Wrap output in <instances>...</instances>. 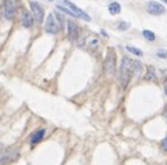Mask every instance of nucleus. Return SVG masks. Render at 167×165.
Returning a JSON list of instances; mask_svg holds the SVG:
<instances>
[{
    "label": "nucleus",
    "mask_w": 167,
    "mask_h": 165,
    "mask_svg": "<svg viewBox=\"0 0 167 165\" xmlns=\"http://www.w3.org/2000/svg\"><path fill=\"white\" fill-rule=\"evenodd\" d=\"M128 28H130V24H128V22H121V24L118 25V29H120V31H125V29H128Z\"/></svg>",
    "instance_id": "412c9836"
},
{
    "label": "nucleus",
    "mask_w": 167,
    "mask_h": 165,
    "mask_svg": "<svg viewBox=\"0 0 167 165\" xmlns=\"http://www.w3.org/2000/svg\"><path fill=\"white\" fill-rule=\"evenodd\" d=\"M45 129H39L38 132H35V133L32 135V137H31V143H32V146L33 144H38L39 142H41L42 139H43V136H45Z\"/></svg>",
    "instance_id": "9b49d317"
},
{
    "label": "nucleus",
    "mask_w": 167,
    "mask_h": 165,
    "mask_svg": "<svg viewBox=\"0 0 167 165\" xmlns=\"http://www.w3.org/2000/svg\"><path fill=\"white\" fill-rule=\"evenodd\" d=\"M116 74V53L113 49H107V56L105 60V75L106 76H114Z\"/></svg>",
    "instance_id": "f03ea898"
},
{
    "label": "nucleus",
    "mask_w": 167,
    "mask_h": 165,
    "mask_svg": "<svg viewBox=\"0 0 167 165\" xmlns=\"http://www.w3.org/2000/svg\"><path fill=\"white\" fill-rule=\"evenodd\" d=\"M142 70V64L139 61H134V71H135V74H139Z\"/></svg>",
    "instance_id": "a211bd4d"
},
{
    "label": "nucleus",
    "mask_w": 167,
    "mask_h": 165,
    "mask_svg": "<svg viewBox=\"0 0 167 165\" xmlns=\"http://www.w3.org/2000/svg\"><path fill=\"white\" fill-rule=\"evenodd\" d=\"M21 24L25 28H31L33 24V17L31 15V13L25 9H22V13H21Z\"/></svg>",
    "instance_id": "9d476101"
},
{
    "label": "nucleus",
    "mask_w": 167,
    "mask_h": 165,
    "mask_svg": "<svg viewBox=\"0 0 167 165\" xmlns=\"http://www.w3.org/2000/svg\"><path fill=\"white\" fill-rule=\"evenodd\" d=\"M64 6H66L68 10H71V13L75 15V17L82 18V20H85V21H92L91 15H88L82 9H79L78 6H75L74 3H71V2H70V0H64Z\"/></svg>",
    "instance_id": "7ed1b4c3"
},
{
    "label": "nucleus",
    "mask_w": 167,
    "mask_h": 165,
    "mask_svg": "<svg viewBox=\"0 0 167 165\" xmlns=\"http://www.w3.org/2000/svg\"><path fill=\"white\" fill-rule=\"evenodd\" d=\"M146 10L149 14H153V15H161L166 13V9L164 6H161L160 3L157 2H148L146 3Z\"/></svg>",
    "instance_id": "423d86ee"
},
{
    "label": "nucleus",
    "mask_w": 167,
    "mask_h": 165,
    "mask_svg": "<svg viewBox=\"0 0 167 165\" xmlns=\"http://www.w3.org/2000/svg\"><path fill=\"white\" fill-rule=\"evenodd\" d=\"M56 9H57V10H61V11H63V13H66V14H68V15H72V17H75V15L71 13V10H68V9H67V7H66V9H64L63 6H56Z\"/></svg>",
    "instance_id": "6ab92c4d"
},
{
    "label": "nucleus",
    "mask_w": 167,
    "mask_h": 165,
    "mask_svg": "<svg viewBox=\"0 0 167 165\" xmlns=\"http://www.w3.org/2000/svg\"><path fill=\"white\" fill-rule=\"evenodd\" d=\"M127 50L130 51V53H132V54H135V56H138V57L143 56V53H142V50H139V49H136V47H132V46H128V47H127Z\"/></svg>",
    "instance_id": "f3484780"
},
{
    "label": "nucleus",
    "mask_w": 167,
    "mask_h": 165,
    "mask_svg": "<svg viewBox=\"0 0 167 165\" xmlns=\"http://www.w3.org/2000/svg\"><path fill=\"white\" fill-rule=\"evenodd\" d=\"M157 54L160 58H167V50H163V49H160V50H157Z\"/></svg>",
    "instance_id": "aec40b11"
},
{
    "label": "nucleus",
    "mask_w": 167,
    "mask_h": 165,
    "mask_svg": "<svg viewBox=\"0 0 167 165\" xmlns=\"http://www.w3.org/2000/svg\"><path fill=\"white\" fill-rule=\"evenodd\" d=\"M45 29H46L47 34L50 35H56L58 32V25L56 22V17L53 13H50L46 18V22H45Z\"/></svg>",
    "instance_id": "39448f33"
},
{
    "label": "nucleus",
    "mask_w": 167,
    "mask_h": 165,
    "mask_svg": "<svg viewBox=\"0 0 167 165\" xmlns=\"http://www.w3.org/2000/svg\"><path fill=\"white\" fill-rule=\"evenodd\" d=\"M142 35L145 36V39H148V40H150V42H153L155 40V34H153L152 31H149V29H145L143 32H142Z\"/></svg>",
    "instance_id": "2eb2a0df"
},
{
    "label": "nucleus",
    "mask_w": 167,
    "mask_h": 165,
    "mask_svg": "<svg viewBox=\"0 0 167 165\" xmlns=\"http://www.w3.org/2000/svg\"><path fill=\"white\" fill-rule=\"evenodd\" d=\"M49 2H53V0H49Z\"/></svg>",
    "instance_id": "393cba45"
},
{
    "label": "nucleus",
    "mask_w": 167,
    "mask_h": 165,
    "mask_svg": "<svg viewBox=\"0 0 167 165\" xmlns=\"http://www.w3.org/2000/svg\"><path fill=\"white\" fill-rule=\"evenodd\" d=\"M18 158V150L17 148H8L4 153L0 154V165H8Z\"/></svg>",
    "instance_id": "20e7f679"
},
{
    "label": "nucleus",
    "mask_w": 167,
    "mask_h": 165,
    "mask_svg": "<svg viewBox=\"0 0 167 165\" xmlns=\"http://www.w3.org/2000/svg\"><path fill=\"white\" fill-rule=\"evenodd\" d=\"M164 92H166V95H167V83L164 85Z\"/></svg>",
    "instance_id": "5701e85b"
},
{
    "label": "nucleus",
    "mask_w": 167,
    "mask_h": 165,
    "mask_svg": "<svg viewBox=\"0 0 167 165\" xmlns=\"http://www.w3.org/2000/svg\"><path fill=\"white\" fill-rule=\"evenodd\" d=\"M54 17H56V20L58 21V24H60V29H64V22H66V21H64V17L58 11L54 13Z\"/></svg>",
    "instance_id": "dca6fc26"
},
{
    "label": "nucleus",
    "mask_w": 167,
    "mask_h": 165,
    "mask_svg": "<svg viewBox=\"0 0 167 165\" xmlns=\"http://www.w3.org/2000/svg\"><path fill=\"white\" fill-rule=\"evenodd\" d=\"M78 34H79L78 25L74 22V21H70L68 22V31H67V38H68V40H75L78 38Z\"/></svg>",
    "instance_id": "1a4fd4ad"
},
{
    "label": "nucleus",
    "mask_w": 167,
    "mask_h": 165,
    "mask_svg": "<svg viewBox=\"0 0 167 165\" xmlns=\"http://www.w3.org/2000/svg\"><path fill=\"white\" fill-rule=\"evenodd\" d=\"M161 148H163V151H167V137L161 142Z\"/></svg>",
    "instance_id": "4be33fe9"
},
{
    "label": "nucleus",
    "mask_w": 167,
    "mask_h": 165,
    "mask_svg": "<svg viewBox=\"0 0 167 165\" xmlns=\"http://www.w3.org/2000/svg\"><path fill=\"white\" fill-rule=\"evenodd\" d=\"M15 15V4L13 0H4V18L7 21H13Z\"/></svg>",
    "instance_id": "6e6552de"
},
{
    "label": "nucleus",
    "mask_w": 167,
    "mask_h": 165,
    "mask_svg": "<svg viewBox=\"0 0 167 165\" xmlns=\"http://www.w3.org/2000/svg\"><path fill=\"white\" fill-rule=\"evenodd\" d=\"M145 78H146L148 81H155V79H156L155 68H153V67H148V74L145 75Z\"/></svg>",
    "instance_id": "ddd939ff"
},
{
    "label": "nucleus",
    "mask_w": 167,
    "mask_h": 165,
    "mask_svg": "<svg viewBox=\"0 0 167 165\" xmlns=\"http://www.w3.org/2000/svg\"><path fill=\"white\" fill-rule=\"evenodd\" d=\"M163 2H164V3H167V0H163Z\"/></svg>",
    "instance_id": "b1692460"
},
{
    "label": "nucleus",
    "mask_w": 167,
    "mask_h": 165,
    "mask_svg": "<svg viewBox=\"0 0 167 165\" xmlns=\"http://www.w3.org/2000/svg\"><path fill=\"white\" fill-rule=\"evenodd\" d=\"M97 45H99V39H97L96 36H93L92 39L88 40V46H89V49H92V50H95V49L97 47Z\"/></svg>",
    "instance_id": "4468645a"
},
{
    "label": "nucleus",
    "mask_w": 167,
    "mask_h": 165,
    "mask_svg": "<svg viewBox=\"0 0 167 165\" xmlns=\"http://www.w3.org/2000/svg\"><path fill=\"white\" fill-rule=\"evenodd\" d=\"M31 6V10H32V14H33V18L38 24H42L43 22V10H42L41 4L38 2H31L29 3Z\"/></svg>",
    "instance_id": "0eeeda50"
},
{
    "label": "nucleus",
    "mask_w": 167,
    "mask_h": 165,
    "mask_svg": "<svg viewBox=\"0 0 167 165\" xmlns=\"http://www.w3.org/2000/svg\"><path fill=\"white\" fill-rule=\"evenodd\" d=\"M109 11H110V14H118L120 11H121V6H120L118 3H116V2H113V3L109 4Z\"/></svg>",
    "instance_id": "f8f14e48"
},
{
    "label": "nucleus",
    "mask_w": 167,
    "mask_h": 165,
    "mask_svg": "<svg viewBox=\"0 0 167 165\" xmlns=\"http://www.w3.org/2000/svg\"><path fill=\"white\" fill-rule=\"evenodd\" d=\"M132 72H134V61L131 58H128V57H124L121 60V67H120L118 71V79L121 87H127Z\"/></svg>",
    "instance_id": "f257e3e1"
}]
</instances>
